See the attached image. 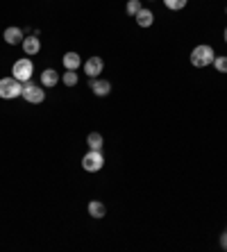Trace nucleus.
<instances>
[{"label":"nucleus","instance_id":"f257e3e1","mask_svg":"<svg viewBox=\"0 0 227 252\" xmlns=\"http://www.w3.org/2000/svg\"><path fill=\"white\" fill-rule=\"evenodd\" d=\"M216 59V53L214 48L207 46V43H200V46H195L193 50H191V64H193L195 68H207L211 66Z\"/></svg>","mask_w":227,"mask_h":252},{"label":"nucleus","instance_id":"f03ea898","mask_svg":"<svg viewBox=\"0 0 227 252\" xmlns=\"http://www.w3.org/2000/svg\"><path fill=\"white\" fill-rule=\"evenodd\" d=\"M32 73H34V64L32 59H27V57H23V59H16L12 66V78H16L19 82H30L32 80Z\"/></svg>","mask_w":227,"mask_h":252},{"label":"nucleus","instance_id":"7ed1b4c3","mask_svg":"<svg viewBox=\"0 0 227 252\" xmlns=\"http://www.w3.org/2000/svg\"><path fill=\"white\" fill-rule=\"evenodd\" d=\"M23 96V82H19L16 78H2L0 80V98L12 100Z\"/></svg>","mask_w":227,"mask_h":252},{"label":"nucleus","instance_id":"20e7f679","mask_svg":"<svg viewBox=\"0 0 227 252\" xmlns=\"http://www.w3.org/2000/svg\"><path fill=\"white\" fill-rule=\"evenodd\" d=\"M103 166H104V157L100 150H89L82 157V168L86 173H98V171H103Z\"/></svg>","mask_w":227,"mask_h":252},{"label":"nucleus","instance_id":"39448f33","mask_svg":"<svg viewBox=\"0 0 227 252\" xmlns=\"http://www.w3.org/2000/svg\"><path fill=\"white\" fill-rule=\"evenodd\" d=\"M23 98H25L30 105H41L45 100V91H41V84L25 82V84H23Z\"/></svg>","mask_w":227,"mask_h":252},{"label":"nucleus","instance_id":"423d86ee","mask_svg":"<svg viewBox=\"0 0 227 252\" xmlns=\"http://www.w3.org/2000/svg\"><path fill=\"white\" fill-rule=\"evenodd\" d=\"M84 66V73L89 75V80H93V78H100V73H103L104 68V61L98 57V55H93V57H89V59L82 64Z\"/></svg>","mask_w":227,"mask_h":252},{"label":"nucleus","instance_id":"0eeeda50","mask_svg":"<svg viewBox=\"0 0 227 252\" xmlns=\"http://www.w3.org/2000/svg\"><path fill=\"white\" fill-rule=\"evenodd\" d=\"M2 39H5V43H9V46H19V43H23V39H25V32L16 25H9V27H5Z\"/></svg>","mask_w":227,"mask_h":252},{"label":"nucleus","instance_id":"6e6552de","mask_svg":"<svg viewBox=\"0 0 227 252\" xmlns=\"http://www.w3.org/2000/svg\"><path fill=\"white\" fill-rule=\"evenodd\" d=\"M89 89L93 91V96H98V98H104V96H109L111 84H109V80H100V78H93V80L89 82Z\"/></svg>","mask_w":227,"mask_h":252},{"label":"nucleus","instance_id":"1a4fd4ad","mask_svg":"<svg viewBox=\"0 0 227 252\" xmlns=\"http://www.w3.org/2000/svg\"><path fill=\"white\" fill-rule=\"evenodd\" d=\"M23 50H25V55H39L41 53V39L37 34L25 37V39H23Z\"/></svg>","mask_w":227,"mask_h":252},{"label":"nucleus","instance_id":"9d476101","mask_svg":"<svg viewBox=\"0 0 227 252\" xmlns=\"http://www.w3.org/2000/svg\"><path fill=\"white\" fill-rule=\"evenodd\" d=\"M62 64H64L66 71H78V68L82 66V57L71 50V53H66L64 57H62Z\"/></svg>","mask_w":227,"mask_h":252},{"label":"nucleus","instance_id":"9b49d317","mask_svg":"<svg viewBox=\"0 0 227 252\" xmlns=\"http://www.w3.org/2000/svg\"><path fill=\"white\" fill-rule=\"evenodd\" d=\"M86 209H89L91 218H96V220L104 218V213H107V207H104V202H100V200H91Z\"/></svg>","mask_w":227,"mask_h":252},{"label":"nucleus","instance_id":"f8f14e48","mask_svg":"<svg viewBox=\"0 0 227 252\" xmlns=\"http://www.w3.org/2000/svg\"><path fill=\"white\" fill-rule=\"evenodd\" d=\"M57 82H59V73L55 68H45L41 73V86H45V89H52Z\"/></svg>","mask_w":227,"mask_h":252},{"label":"nucleus","instance_id":"ddd939ff","mask_svg":"<svg viewBox=\"0 0 227 252\" xmlns=\"http://www.w3.org/2000/svg\"><path fill=\"white\" fill-rule=\"evenodd\" d=\"M136 23H139V27H150L152 23H155V14L150 12V9H145V7H141V12L134 16Z\"/></svg>","mask_w":227,"mask_h":252},{"label":"nucleus","instance_id":"4468645a","mask_svg":"<svg viewBox=\"0 0 227 252\" xmlns=\"http://www.w3.org/2000/svg\"><path fill=\"white\" fill-rule=\"evenodd\" d=\"M86 146H89V150H103L104 146V139L100 132H91L89 136H86Z\"/></svg>","mask_w":227,"mask_h":252},{"label":"nucleus","instance_id":"2eb2a0df","mask_svg":"<svg viewBox=\"0 0 227 252\" xmlns=\"http://www.w3.org/2000/svg\"><path fill=\"white\" fill-rule=\"evenodd\" d=\"M141 0H127V5H125V12H127V14H130V16H132V19H134V16H136V14H139V12H141Z\"/></svg>","mask_w":227,"mask_h":252},{"label":"nucleus","instance_id":"dca6fc26","mask_svg":"<svg viewBox=\"0 0 227 252\" xmlns=\"http://www.w3.org/2000/svg\"><path fill=\"white\" fill-rule=\"evenodd\" d=\"M186 2H188V0H164V5L168 7L170 12H180V9H184Z\"/></svg>","mask_w":227,"mask_h":252},{"label":"nucleus","instance_id":"f3484780","mask_svg":"<svg viewBox=\"0 0 227 252\" xmlns=\"http://www.w3.org/2000/svg\"><path fill=\"white\" fill-rule=\"evenodd\" d=\"M62 82H64L66 86H75L78 84V71H66V73L62 75Z\"/></svg>","mask_w":227,"mask_h":252},{"label":"nucleus","instance_id":"a211bd4d","mask_svg":"<svg viewBox=\"0 0 227 252\" xmlns=\"http://www.w3.org/2000/svg\"><path fill=\"white\" fill-rule=\"evenodd\" d=\"M214 68L218 71V73H227V57H225V55H216Z\"/></svg>","mask_w":227,"mask_h":252},{"label":"nucleus","instance_id":"6ab92c4d","mask_svg":"<svg viewBox=\"0 0 227 252\" xmlns=\"http://www.w3.org/2000/svg\"><path fill=\"white\" fill-rule=\"evenodd\" d=\"M221 246H223V248H225V250H227V232H225V234H223V236H221Z\"/></svg>","mask_w":227,"mask_h":252},{"label":"nucleus","instance_id":"aec40b11","mask_svg":"<svg viewBox=\"0 0 227 252\" xmlns=\"http://www.w3.org/2000/svg\"><path fill=\"white\" fill-rule=\"evenodd\" d=\"M223 39H225V43H227V27L223 30Z\"/></svg>","mask_w":227,"mask_h":252},{"label":"nucleus","instance_id":"412c9836","mask_svg":"<svg viewBox=\"0 0 227 252\" xmlns=\"http://www.w3.org/2000/svg\"><path fill=\"white\" fill-rule=\"evenodd\" d=\"M225 14H227V7H225Z\"/></svg>","mask_w":227,"mask_h":252}]
</instances>
